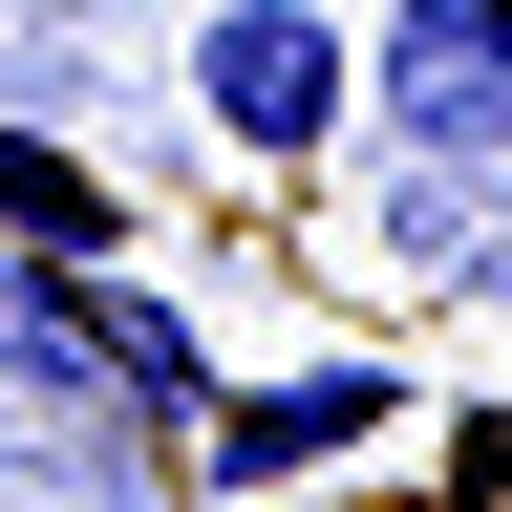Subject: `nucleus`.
<instances>
[{
	"label": "nucleus",
	"mask_w": 512,
	"mask_h": 512,
	"mask_svg": "<svg viewBox=\"0 0 512 512\" xmlns=\"http://www.w3.org/2000/svg\"><path fill=\"white\" fill-rule=\"evenodd\" d=\"M192 128L256 150V171H320L363 128V43L320 22V0H214V22H192Z\"/></svg>",
	"instance_id": "nucleus-1"
},
{
	"label": "nucleus",
	"mask_w": 512,
	"mask_h": 512,
	"mask_svg": "<svg viewBox=\"0 0 512 512\" xmlns=\"http://www.w3.org/2000/svg\"><path fill=\"white\" fill-rule=\"evenodd\" d=\"M363 107L406 128L427 171H491V150H512V0H384Z\"/></svg>",
	"instance_id": "nucleus-2"
},
{
	"label": "nucleus",
	"mask_w": 512,
	"mask_h": 512,
	"mask_svg": "<svg viewBox=\"0 0 512 512\" xmlns=\"http://www.w3.org/2000/svg\"><path fill=\"white\" fill-rule=\"evenodd\" d=\"M406 406L384 363H299V384H214V491H299V470H342V448Z\"/></svg>",
	"instance_id": "nucleus-3"
},
{
	"label": "nucleus",
	"mask_w": 512,
	"mask_h": 512,
	"mask_svg": "<svg viewBox=\"0 0 512 512\" xmlns=\"http://www.w3.org/2000/svg\"><path fill=\"white\" fill-rule=\"evenodd\" d=\"M0 235H22V256H107V171H64V150L0 128Z\"/></svg>",
	"instance_id": "nucleus-4"
},
{
	"label": "nucleus",
	"mask_w": 512,
	"mask_h": 512,
	"mask_svg": "<svg viewBox=\"0 0 512 512\" xmlns=\"http://www.w3.org/2000/svg\"><path fill=\"white\" fill-rule=\"evenodd\" d=\"M86 512H150V491H86Z\"/></svg>",
	"instance_id": "nucleus-5"
},
{
	"label": "nucleus",
	"mask_w": 512,
	"mask_h": 512,
	"mask_svg": "<svg viewBox=\"0 0 512 512\" xmlns=\"http://www.w3.org/2000/svg\"><path fill=\"white\" fill-rule=\"evenodd\" d=\"M0 22H22V0H0Z\"/></svg>",
	"instance_id": "nucleus-6"
},
{
	"label": "nucleus",
	"mask_w": 512,
	"mask_h": 512,
	"mask_svg": "<svg viewBox=\"0 0 512 512\" xmlns=\"http://www.w3.org/2000/svg\"><path fill=\"white\" fill-rule=\"evenodd\" d=\"M491 299H512V278H491Z\"/></svg>",
	"instance_id": "nucleus-7"
}]
</instances>
